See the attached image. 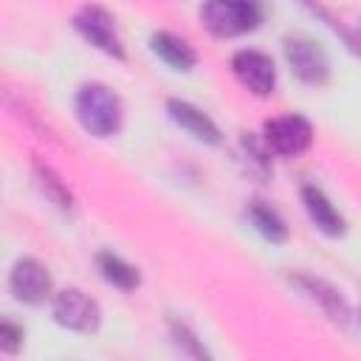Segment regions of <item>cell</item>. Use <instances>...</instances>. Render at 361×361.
Listing matches in <instances>:
<instances>
[{
  "instance_id": "cell-14",
  "label": "cell",
  "mask_w": 361,
  "mask_h": 361,
  "mask_svg": "<svg viewBox=\"0 0 361 361\" xmlns=\"http://www.w3.org/2000/svg\"><path fill=\"white\" fill-rule=\"evenodd\" d=\"M293 282L307 293V296H313L319 305H322V310L333 319V322H341V324H347V319H350V307H347V302H344V296L333 288V285H327L324 279H316V276H307V274H299V276H293Z\"/></svg>"
},
{
  "instance_id": "cell-13",
  "label": "cell",
  "mask_w": 361,
  "mask_h": 361,
  "mask_svg": "<svg viewBox=\"0 0 361 361\" xmlns=\"http://www.w3.org/2000/svg\"><path fill=\"white\" fill-rule=\"evenodd\" d=\"M96 271H99V276H102L110 288H116V290H121V293H133V290L141 285L138 268H135L133 262H127L124 257L113 254V251H99V254H96Z\"/></svg>"
},
{
  "instance_id": "cell-4",
  "label": "cell",
  "mask_w": 361,
  "mask_h": 361,
  "mask_svg": "<svg viewBox=\"0 0 361 361\" xmlns=\"http://www.w3.org/2000/svg\"><path fill=\"white\" fill-rule=\"evenodd\" d=\"M51 316H54V322L59 327H65L71 333H82V336H90V333H96L102 327V307L82 288L54 290V296H51Z\"/></svg>"
},
{
  "instance_id": "cell-18",
  "label": "cell",
  "mask_w": 361,
  "mask_h": 361,
  "mask_svg": "<svg viewBox=\"0 0 361 361\" xmlns=\"http://www.w3.org/2000/svg\"><path fill=\"white\" fill-rule=\"evenodd\" d=\"M358 319H361V310H358Z\"/></svg>"
},
{
  "instance_id": "cell-5",
  "label": "cell",
  "mask_w": 361,
  "mask_h": 361,
  "mask_svg": "<svg viewBox=\"0 0 361 361\" xmlns=\"http://www.w3.org/2000/svg\"><path fill=\"white\" fill-rule=\"evenodd\" d=\"M282 54H285V62H288L290 73L302 85L322 87V85L330 82V56H327V51L316 39L302 37V34L285 37Z\"/></svg>"
},
{
  "instance_id": "cell-1",
  "label": "cell",
  "mask_w": 361,
  "mask_h": 361,
  "mask_svg": "<svg viewBox=\"0 0 361 361\" xmlns=\"http://www.w3.org/2000/svg\"><path fill=\"white\" fill-rule=\"evenodd\" d=\"M73 116L87 135L113 138L124 124V104L113 87L102 82H85L73 96Z\"/></svg>"
},
{
  "instance_id": "cell-12",
  "label": "cell",
  "mask_w": 361,
  "mask_h": 361,
  "mask_svg": "<svg viewBox=\"0 0 361 361\" xmlns=\"http://www.w3.org/2000/svg\"><path fill=\"white\" fill-rule=\"evenodd\" d=\"M245 220L251 223V228L271 245H285L288 237H290V228L285 223V217L268 203V200H251L245 206Z\"/></svg>"
},
{
  "instance_id": "cell-16",
  "label": "cell",
  "mask_w": 361,
  "mask_h": 361,
  "mask_svg": "<svg viewBox=\"0 0 361 361\" xmlns=\"http://www.w3.org/2000/svg\"><path fill=\"white\" fill-rule=\"evenodd\" d=\"M169 333H172L175 344H178L183 353H189V355H195V358H209V350H206L203 341L192 333L189 324H183V322H178V319H169Z\"/></svg>"
},
{
  "instance_id": "cell-7",
  "label": "cell",
  "mask_w": 361,
  "mask_h": 361,
  "mask_svg": "<svg viewBox=\"0 0 361 361\" xmlns=\"http://www.w3.org/2000/svg\"><path fill=\"white\" fill-rule=\"evenodd\" d=\"M8 290L17 302L28 307H39L54 296V276L45 262L37 257H20L8 271Z\"/></svg>"
},
{
  "instance_id": "cell-3",
  "label": "cell",
  "mask_w": 361,
  "mask_h": 361,
  "mask_svg": "<svg viewBox=\"0 0 361 361\" xmlns=\"http://www.w3.org/2000/svg\"><path fill=\"white\" fill-rule=\"evenodd\" d=\"M73 31L90 45L96 48L99 54L110 56V59H124L127 51H124V39L118 34V25H116V17L99 6V3H85L82 8H76L73 14Z\"/></svg>"
},
{
  "instance_id": "cell-15",
  "label": "cell",
  "mask_w": 361,
  "mask_h": 361,
  "mask_svg": "<svg viewBox=\"0 0 361 361\" xmlns=\"http://www.w3.org/2000/svg\"><path fill=\"white\" fill-rule=\"evenodd\" d=\"M37 183L42 189V195L62 212H71L73 209V195L68 192V186L59 180V175L48 166H37Z\"/></svg>"
},
{
  "instance_id": "cell-6",
  "label": "cell",
  "mask_w": 361,
  "mask_h": 361,
  "mask_svg": "<svg viewBox=\"0 0 361 361\" xmlns=\"http://www.w3.org/2000/svg\"><path fill=\"white\" fill-rule=\"evenodd\" d=\"M262 138L268 149L279 158H299L313 147V124L302 113L274 116L262 124Z\"/></svg>"
},
{
  "instance_id": "cell-10",
  "label": "cell",
  "mask_w": 361,
  "mask_h": 361,
  "mask_svg": "<svg viewBox=\"0 0 361 361\" xmlns=\"http://www.w3.org/2000/svg\"><path fill=\"white\" fill-rule=\"evenodd\" d=\"M299 197H302V209H305L310 226L319 234H324L327 240H338L347 234V220L336 209V203L324 195V189H319L316 183H305L299 189Z\"/></svg>"
},
{
  "instance_id": "cell-11",
  "label": "cell",
  "mask_w": 361,
  "mask_h": 361,
  "mask_svg": "<svg viewBox=\"0 0 361 361\" xmlns=\"http://www.w3.org/2000/svg\"><path fill=\"white\" fill-rule=\"evenodd\" d=\"M149 51L172 71H180V73H189L192 68H197V51L178 34L172 31H152L149 34Z\"/></svg>"
},
{
  "instance_id": "cell-9",
  "label": "cell",
  "mask_w": 361,
  "mask_h": 361,
  "mask_svg": "<svg viewBox=\"0 0 361 361\" xmlns=\"http://www.w3.org/2000/svg\"><path fill=\"white\" fill-rule=\"evenodd\" d=\"M166 116L172 118V124H178L186 135H192L195 141L206 144V147H220L223 144V130L217 127V121L197 104L169 96L166 99Z\"/></svg>"
},
{
  "instance_id": "cell-2",
  "label": "cell",
  "mask_w": 361,
  "mask_h": 361,
  "mask_svg": "<svg viewBox=\"0 0 361 361\" xmlns=\"http://www.w3.org/2000/svg\"><path fill=\"white\" fill-rule=\"evenodd\" d=\"M262 0H203L197 20L214 39H237L262 25Z\"/></svg>"
},
{
  "instance_id": "cell-17",
  "label": "cell",
  "mask_w": 361,
  "mask_h": 361,
  "mask_svg": "<svg viewBox=\"0 0 361 361\" xmlns=\"http://www.w3.org/2000/svg\"><path fill=\"white\" fill-rule=\"evenodd\" d=\"M23 338H25V330L20 324H14L11 319L0 322V350L6 355H17L20 347H23Z\"/></svg>"
},
{
  "instance_id": "cell-8",
  "label": "cell",
  "mask_w": 361,
  "mask_h": 361,
  "mask_svg": "<svg viewBox=\"0 0 361 361\" xmlns=\"http://www.w3.org/2000/svg\"><path fill=\"white\" fill-rule=\"evenodd\" d=\"M234 79L257 99H268L276 90V62L257 48H240L231 54Z\"/></svg>"
}]
</instances>
